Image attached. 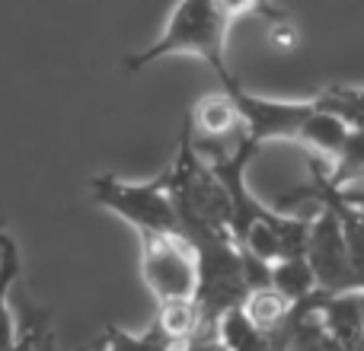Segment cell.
I'll list each match as a JSON object with an SVG mask.
<instances>
[{
    "instance_id": "cell-13",
    "label": "cell",
    "mask_w": 364,
    "mask_h": 351,
    "mask_svg": "<svg viewBox=\"0 0 364 351\" xmlns=\"http://www.w3.org/2000/svg\"><path fill=\"white\" fill-rule=\"evenodd\" d=\"M329 182L336 188H346L352 182L364 179V128H352L348 131L346 147L339 151V157L329 160Z\"/></svg>"
},
{
    "instance_id": "cell-16",
    "label": "cell",
    "mask_w": 364,
    "mask_h": 351,
    "mask_svg": "<svg viewBox=\"0 0 364 351\" xmlns=\"http://www.w3.org/2000/svg\"><path fill=\"white\" fill-rule=\"evenodd\" d=\"M48 316H36L23 333H16V342H13L6 351H42L45 339H48Z\"/></svg>"
},
{
    "instance_id": "cell-11",
    "label": "cell",
    "mask_w": 364,
    "mask_h": 351,
    "mask_svg": "<svg viewBox=\"0 0 364 351\" xmlns=\"http://www.w3.org/2000/svg\"><path fill=\"white\" fill-rule=\"evenodd\" d=\"M272 288L282 297H288L291 303L304 301L307 294L316 291V275L310 269L307 256H294V259H278L272 265Z\"/></svg>"
},
{
    "instance_id": "cell-19",
    "label": "cell",
    "mask_w": 364,
    "mask_h": 351,
    "mask_svg": "<svg viewBox=\"0 0 364 351\" xmlns=\"http://www.w3.org/2000/svg\"><path fill=\"white\" fill-rule=\"evenodd\" d=\"M361 313H364V291H361Z\"/></svg>"
},
{
    "instance_id": "cell-9",
    "label": "cell",
    "mask_w": 364,
    "mask_h": 351,
    "mask_svg": "<svg viewBox=\"0 0 364 351\" xmlns=\"http://www.w3.org/2000/svg\"><path fill=\"white\" fill-rule=\"evenodd\" d=\"M314 99H316V96H314ZM348 131H352V128H348L342 119H336V115H329V112H316L314 119L304 125L301 141H297V144L310 147L316 157L336 160V157H339V151L346 147Z\"/></svg>"
},
{
    "instance_id": "cell-4",
    "label": "cell",
    "mask_w": 364,
    "mask_h": 351,
    "mask_svg": "<svg viewBox=\"0 0 364 351\" xmlns=\"http://www.w3.org/2000/svg\"><path fill=\"white\" fill-rule=\"evenodd\" d=\"M141 275L157 303L176 301V297H195L198 288V265L195 249L186 237L176 233H151L141 230Z\"/></svg>"
},
{
    "instance_id": "cell-3",
    "label": "cell",
    "mask_w": 364,
    "mask_h": 351,
    "mask_svg": "<svg viewBox=\"0 0 364 351\" xmlns=\"http://www.w3.org/2000/svg\"><path fill=\"white\" fill-rule=\"evenodd\" d=\"M224 93L233 99L240 119H243V128L259 147L269 144V141H291L297 144L301 141V131L316 112V99H269V96H256L246 93L243 83L237 77H224Z\"/></svg>"
},
{
    "instance_id": "cell-15",
    "label": "cell",
    "mask_w": 364,
    "mask_h": 351,
    "mask_svg": "<svg viewBox=\"0 0 364 351\" xmlns=\"http://www.w3.org/2000/svg\"><path fill=\"white\" fill-rule=\"evenodd\" d=\"M269 45L278 55H291V51L301 48V32H297V26L288 16H282L269 26Z\"/></svg>"
},
{
    "instance_id": "cell-17",
    "label": "cell",
    "mask_w": 364,
    "mask_h": 351,
    "mask_svg": "<svg viewBox=\"0 0 364 351\" xmlns=\"http://www.w3.org/2000/svg\"><path fill=\"white\" fill-rule=\"evenodd\" d=\"M182 351H230V348H227L218 335H198V339H192Z\"/></svg>"
},
{
    "instance_id": "cell-1",
    "label": "cell",
    "mask_w": 364,
    "mask_h": 351,
    "mask_svg": "<svg viewBox=\"0 0 364 351\" xmlns=\"http://www.w3.org/2000/svg\"><path fill=\"white\" fill-rule=\"evenodd\" d=\"M227 29H230V23L218 13L214 0H179L170 13V23H166L164 36H160L154 45H147L144 51L125 58V70L134 74V70L151 68V64L160 61V58L195 55V58L211 64L214 74L224 80V77H230L227 61H224Z\"/></svg>"
},
{
    "instance_id": "cell-5",
    "label": "cell",
    "mask_w": 364,
    "mask_h": 351,
    "mask_svg": "<svg viewBox=\"0 0 364 351\" xmlns=\"http://www.w3.org/2000/svg\"><path fill=\"white\" fill-rule=\"evenodd\" d=\"M307 262L316 275V288L326 294H348L355 288V271L352 256H348V239L342 230L339 214L329 205H323L314 217V230H310L307 246Z\"/></svg>"
},
{
    "instance_id": "cell-10",
    "label": "cell",
    "mask_w": 364,
    "mask_h": 351,
    "mask_svg": "<svg viewBox=\"0 0 364 351\" xmlns=\"http://www.w3.org/2000/svg\"><path fill=\"white\" fill-rule=\"evenodd\" d=\"M218 339L224 342L230 351H275L272 335L252 326V323L246 320L243 307H233L220 316L218 320Z\"/></svg>"
},
{
    "instance_id": "cell-12",
    "label": "cell",
    "mask_w": 364,
    "mask_h": 351,
    "mask_svg": "<svg viewBox=\"0 0 364 351\" xmlns=\"http://www.w3.org/2000/svg\"><path fill=\"white\" fill-rule=\"evenodd\" d=\"M288 310H291V301L278 294L272 284H269V288L250 291V294H246V301H243L246 320H250L256 329H262V333H272V329L282 326V320L288 316Z\"/></svg>"
},
{
    "instance_id": "cell-6",
    "label": "cell",
    "mask_w": 364,
    "mask_h": 351,
    "mask_svg": "<svg viewBox=\"0 0 364 351\" xmlns=\"http://www.w3.org/2000/svg\"><path fill=\"white\" fill-rule=\"evenodd\" d=\"M151 329H157V335L164 342L176 348H186L192 339L198 335H218L208 333L205 326V313H201V303L195 297H176V301H164L157 307V323Z\"/></svg>"
},
{
    "instance_id": "cell-14",
    "label": "cell",
    "mask_w": 364,
    "mask_h": 351,
    "mask_svg": "<svg viewBox=\"0 0 364 351\" xmlns=\"http://www.w3.org/2000/svg\"><path fill=\"white\" fill-rule=\"evenodd\" d=\"M214 6H218V13L230 26L237 23V19H243V16H252V13H265L272 23L284 16V13H278L275 6L269 4V0H214Z\"/></svg>"
},
{
    "instance_id": "cell-2",
    "label": "cell",
    "mask_w": 364,
    "mask_h": 351,
    "mask_svg": "<svg viewBox=\"0 0 364 351\" xmlns=\"http://www.w3.org/2000/svg\"><path fill=\"white\" fill-rule=\"evenodd\" d=\"M90 192H93L96 205L119 214L138 233L151 230V233H176V237H182L176 207H173L170 188H166V173L147 182H125L119 176H93Z\"/></svg>"
},
{
    "instance_id": "cell-7",
    "label": "cell",
    "mask_w": 364,
    "mask_h": 351,
    "mask_svg": "<svg viewBox=\"0 0 364 351\" xmlns=\"http://www.w3.org/2000/svg\"><path fill=\"white\" fill-rule=\"evenodd\" d=\"M323 326L346 351L364 348V313H361V291L348 294H329L323 307Z\"/></svg>"
},
{
    "instance_id": "cell-18",
    "label": "cell",
    "mask_w": 364,
    "mask_h": 351,
    "mask_svg": "<svg viewBox=\"0 0 364 351\" xmlns=\"http://www.w3.org/2000/svg\"><path fill=\"white\" fill-rule=\"evenodd\" d=\"M4 237H6V217H0V243H4Z\"/></svg>"
},
{
    "instance_id": "cell-8",
    "label": "cell",
    "mask_w": 364,
    "mask_h": 351,
    "mask_svg": "<svg viewBox=\"0 0 364 351\" xmlns=\"http://www.w3.org/2000/svg\"><path fill=\"white\" fill-rule=\"evenodd\" d=\"M19 271H23L19 246L6 233L4 243H0V351H6L16 342V323H13V313H10V291L16 288Z\"/></svg>"
}]
</instances>
